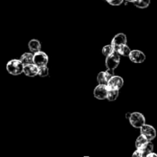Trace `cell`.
<instances>
[{"instance_id": "obj_9", "label": "cell", "mask_w": 157, "mask_h": 157, "mask_svg": "<svg viewBox=\"0 0 157 157\" xmlns=\"http://www.w3.org/2000/svg\"><path fill=\"white\" fill-rule=\"evenodd\" d=\"M129 58L131 61L136 64L143 63L146 60V55L143 52L139 50H133L131 51L129 53Z\"/></svg>"}, {"instance_id": "obj_25", "label": "cell", "mask_w": 157, "mask_h": 157, "mask_svg": "<svg viewBox=\"0 0 157 157\" xmlns=\"http://www.w3.org/2000/svg\"><path fill=\"white\" fill-rule=\"evenodd\" d=\"M126 1L129 2H135V0H126Z\"/></svg>"}, {"instance_id": "obj_16", "label": "cell", "mask_w": 157, "mask_h": 157, "mask_svg": "<svg viewBox=\"0 0 157 157\" xmlns=\"http://www.w3.org/2000/svg\"><path fill=\"white\" fill-rule=\"evenodd\" d=\"M118 96H119V90H116V89L108 88L106 99H108L109 101H115V100L117 99Z\"/></svg>"}, {"instance_id": "obj_8", "label": "cell", "mask_w": 157, "mask_h": 157, "mask_svg": "<svg viewBox=\"0 0 157 157\" xmlns=\"http://www.w3.org/2000/svg\"><path fill=\"white\" fill-rule=\"evenodd\" d=\"M108 87L106 84H99L95 87L93 91V94L95 98L99 100L106 99L107 96Z\"/></svg>"}, {"instance_id": "obj_12", "label": "cell", "mask_w": 157, "mask_h": 157, "mask_svg": "<svg viewBox=\"0 0 157 157\" xmlns=\"http://www.w3.org/2000/svg\"><path fill=\"white\" fill-rule=\"evenodd\" d=\"M153 144L151 143V141H148L146 144H145L144 145L142 146L140 148L137 149V150L139 151V153H141L142 157H145L147 156L149 153H150L151 152L153 151Z\"/></svg>"}, {"instance_id": "obj_15", "label": "cell", "mask_w": 157, "mask_h": 157, "mask_svg": "<svg viewBox=\"0 0 157 157\" xmlns=\"http://www.w3.org/2000/svg\"><path fill=\"white\" fill-rule=\"evenodd\" d=\"M20 61L22 62L23 64H31V63H33V55L31 53H26L23 54L22 55L20 58Z\"/></svg>"}, {"instance_id": "obj_6", "label": "cell", "mask_w": 157, "mask_h": 157, "mask_svg": "<svg viewBox=\"0 0 157 157\" xmlns=\"http://www.w3.org/2000/svg\"><path fill=\"white\" fill-rule=\"evenodd\" d=\"M114 76L113 69L108 68L106 71H102L99 73L97 76V81L99 84H107L109 80Z\"/></svg>"}, {"instance_id": "obj_7", "label": "cell", "mask_w": 157, "mask_h": 157, "mask_svg": "<svg viewBox=\"0 0 157 157\" xmlns=\"http://www.w3.org/2000/svg\"><path fill=\"white\" fill-rule=\"evenodd\" d=\"M123 79L119 76H116L114 75L112 76L110 79L109 80L107 83V87L109 89H116V90H119L123 85Z\"/></svg>"}, {"instance_id": "obj_10", "label": "cell", "mask_w": 157, "mask_h": 157, "mask_svg": "<svg viewBox=\"0 0 157 157\" xmlns=\"http://www.w3.org/2000/svg\"><path fill=\"white\" fill-rule=\"evenodd\" d=\"M38 67L34 63L24 64L23 67V73L29 77H35L38 75Z\"/></svg>"}, {"instance_id": "obj_23", "label": "cell", "mask_w": 157, "mask_h": 157, "mask_svg": "<svg viewBox=\"0 0 157 157\" xmlns=\"http://www.w3.org/2000/svg\"><path fill=\"white\" fill-rule=\"evenodd\" d=\"M146 157H157V154H155V153H153V151L151 152L150 153H149V154L146 156Z\"/></svg>"}, {"instance_id": "obj_18", "label": "cell", "mask_w": 157, "mask_h": 157, "mask_svg": "<svg viewBox=\"0 0 157 157\" xmlns=\"http://www.w3.org/2000/svg\"><path fill=\"white\" fill-rule=\"evenodd\" d=\"M148 141L149 140L146 139V136H143V134H141L140 136H139L138 138L136 139V141H135V147H136L137 149L140 148L142 146H143L145 144H146Z\"/></svg>"}, {"instance_id": "obj_5", "label": "cell", "mask_w": 157, "mask_h": 157, "mask_svg": "<svg viewBox=\"0 0 157 157\" xmlns=\"http://www.w3.org/2000/svg\"><path fill=\"white\" fill-rule=\"evenodd\" d=\"M48 61H49V58L45 52L38 51V52H35L33 55V63L36 64L38 67L47 65Z\"/></svg>"}, {"instance_id": "obj_20", "label": "cell", "mask_w": 157, "mask_h": 157, "mask_svg": "<svg viewBox=\"0 0 157 157\" xmlns=\"http://www.w3.org/2000/svg\"><path fill=\"white\" fill-rule=\"evenodd\" d=\"M115 52L114 51L113 47H112V44H107L105 47H103V50H102V52H103V55H105V56H108L109 55L112 54V52Z\"/></svg>"}, {"instance_id": "obj_4", "label": "cell", "mask_w": 157, "mask_h": 157, "mask_svg": "<svg viewBox=\"0 0 157 157\" xmlns=\"http://www.w3.org/2000/svg\"><path fill=\"white\" fill-rule=\"evenodd\" d=\"M140 132H141V134L146 136V139L149 141L153 140L156 136V131L155 128L149 124H145L144 125L140 127Z\"/></svg>"}, {"instance_id": "obj_11", "label": "cell", "mask_w": 157, "mask_h": 157, "mask_svg": "<svg viewBox=\"0 0 157 157\" xmlns=\"http://www.w3.org/2000/svg\"><path fill=\"white\" fill-rule=\"evenodd\" d=\"M126 42H127V39H126V35L123 33H119L112 38L111 44L113 47L114 51H115L119 46L126 44Z\"/></svg>"}, {"instance_id": "obj_14", "label": "cell", "mask_w": 157, "mask_h": 157, "mask_svg": "<svg viewBox=\"0 0 157 157\" xmlns=\"http://www.w3.org/2000/svg\"><path fill=\"white\" fill-rule=\"evenodd\" d=\"M29 50L32 52L35 53V52H38L41 49V44H40L39 41L36 39H32L29 42Z\"/></svg>"}, {"instance_id": "obj_2", "label": "cell", "mask_w": 157, "mask_h": 157, "mask_svg": "<svg viewBox=\"0 0 157 157\" xmlns=\"http://www.w3.org/2000/svg\"><path fill=\"white\" fill-rule=\"evenodd\" d=\"M129 121L130 122L131 125L135 128H139L143 125L146 124V119L145 117L139 112H134L131 113L130 117L129 118Z\"/></svg>"}, {"instance_id": "obj_22", "label": "cell", "mask_w": 157, "mask_h": 157, "mask_svg": "<svg viewBox=\"0 0 157 157\" xmlns=\"http://www.w3.org/2000/svg\"><path fill=\"white\" fill-rule=\"evenodd\" d=\"M132 156H137V157H142L141 156V153H139V151L138 150H136V151H135L133 153V154H132Z\"/></svg>"}, {"instance_id": "obj_13", "label": "cell", "mask_w": 157, "mask_h": 157, "mask_svg": "<svg viewBox=\"0 0 157 157\" xmlns=\"http://www.w3.org/2000/svg\"><path fill=\"white\" fill-rule=\"evenodd\" d=\"M119 55H123L124 57H127L129 55V53H130L131 50L129 48V47L128 45H126V44H122V45L119 46L116 48V50L115 51Z\"/></svg>"}, {"instance_id": "obj_24", "label": "cell", "mask_w": 157, "mask_h": 157, "mask_svg": "<svg viewBox=\"0 0 157 157\" xmlns=\"http://www.w3.org/2000/svg\"><path fill=\"white\" fill-rule=\"evenodd\" d=\"M130 115H131V113H126V118H127V119H129V118L130 117Z\"/></svg>"}, {"instance_id": "obj_1", "label": "cell", "mask_w": 157, "mask_h": 157, "mask_svg": "<svg viewBox=\"0 0 157 157\" xmlns=\"http://www.w3.org/2000/svg\"><path fill=\"white\" fill-rule=\"evenodd\" d=\"M23 67L24 64L20 60L12 59L6 64V70L12 75H19L23 72Z\"/></svg>"}, {"instance_id": "obj_21", "label": "cell", "mask_w": 157, "mask_h": 157, "mask_svg": "<svg viewBox=\"0 0 157 157\" xmlns=\"http://www.w3.org/2000/svg\"><path fill=\"white\" fill-rule=\"evenodd\" d=\"M106 1L112 6H119L123 2L124 0H106Z\"/></svg>"}, {"instance_id": "obj_17", "label": "cell", "mask_w": 157, "mask_h": 157, "mask_svg": "<svg viewBox=\"0 0 157 157\" xmlns=\"http://www.w3.org/2000/svg\"><path fill=\"white\" fill-rule=\"evenodd\" d=\"M133 4L139 9H145L149 6L150 0H135Z\"/></svg>"}, {"instance_id": "obj_3", "label": "cell", "mask_w": 157, "mask_h": 157, "mask_svg": "<svg viewBox=\"0 0 157 157\" xmlns=\"http://www.w3.org/2000/svg\"><path fill=\"white\" fill-rule=\"evenodd\" d=\"M120 62V56L116 52H113L112 54L106 56V65L107 68L115 69L119 66Z\"/></svg>"}, {"instance_id": "obj_19", "label": "cell", "mask_w": 157, "mask_h": 157, "mask_svg": "<svg viewBox=\"0 0 157 157\" xmlns=\"http://www.w3.org/2000/svg\"><path fill=\"white\" fill-rule=\"evenodd\" d=\"M49 75V68L47 67V66H40L38 67V75L40 77H46Z\"/></svg>"}]
</instances>
